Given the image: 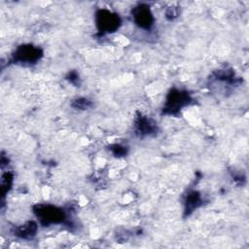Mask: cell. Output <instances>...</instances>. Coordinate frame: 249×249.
<instances>
[{
	"label": "cell",
	"instance_id": "3957f363",
	"mask_svg": "<svg viewBox=\"0 0 249 249\" xmlns=\"http://www.w3.org/2000/svg\"><path fill=\"white\" fill-rule=\"evenodd\" d=\"M95 22L100 35L113 33L119 29L122 20L120 17L107 9H99L95 13Z\"/></svg>",
	"mask_w": 249,
	"mask_h": 249
},
{
	"label": "cell",
	"instance_id": "8992f818",
	"mask_svg": "<svg viewBox=\"0 0 249 249\" xmlns=\"http://www.w3.org/2000/svg\"><path fill=\"white\" fill-rule=\"evenodd\" d=\"M135 132L138 136H153L158 131V125L152 119L139 114L135 119Z\"/></svg>",
	"mask_w": 249,
	"mask_h": 249
},
{
	"label": "cell",
	"instance_id": "9c48e42d",
	"mask_svg": "<svg viewBox=\"0 0 249 249\" xmlns=\"http://www.w3.org/2000/svg\"><path fill=\"white\" fill-rule=\"evenodd\" d=\"M71 106L75 109H79V110H86L88 108H89L91 106V102L85 97H80V98H76L75 100H73Z\"/></svg>",
	"mask_w": 249,
	"mask_h": 249
},
{
	"label": "cell",
	"instance_id": "7c38bea8",
	"mask_svg": "<svg viewBox=\"0 0 249 249\" xmlns=\"http://www.w3.org/2000/svg\"><path fill=\"white\" fill-rule=\"evenodd\" d=\"M66 79H67L70 83H72V84H77L78 81H79V75L77 74V72L71 71V72L68 73Z\"/></svg>",
	"mask_w": 249,
	"mask_h": 249
},
{
	"label": "cell",
	"instance_id": "7a4b0ae2",
	"mask_svg": "<svg viewBox=\"0 0 249 249\" xmlns=\"http://www.w3.org/2000/svg\"><path fill=\"white\" fill-rule=\"evenodd\" d=\"M191 100L192 98L186 90L173 88L166 96L162 113L166 115H177L184 107L191 103Z\"/></svg>",
	"mask_w": 249,
	"mask_h": 249
},
{
	"label": "cell",
	"instance_id": "52a82bcc",
	"mask_svg": "<svg viewBox=\"0 0 249 249\" xmlns=\"http://www.w3.org/2000/svg\"><path fill=\"white\" fill-rule=\"evenodd\" d=\"M38 231V225L34 221H28L14 230V234L21 239H32Z\"/></svg>",
	"mask_w": 249,
	"mask_h": 249
},
{
	"label": "cell",
	"instance_id": "30bf717a",
	"mask_svg": "<svg viewBox=\"0 0 249 249\" xmlns=\"http://www.w3.org/2000/svg\"><path fill=\"white\" fill-rule=\"evenodd\" d=\"M110 150L116 157H123V156L126 155V148L124 146H121V145H113V146H111Z\"/></svg>",
	"mask_w": 249,
	"mask_h": 249
},
{
	"label": "cell",
	"instance_id": "ba28073f",
	"mask_svg": "<svg viewBox=\"0 0 249 249\" xmlns=\"http://www.w3.org/2000/svg\"><path fill=\"white\" fill-rule=\"evenodd\" d=\"M202 203V197L196 191H191L188 193L185 198V212L186 214L192 213L195 209L199 207Z\"/></svg>",
	"mask_w": 249,
	"mask_h": 249
},
{
	"label": "cell",
	"instance_id": "8fae6325",
	"mask_svg": "<svg viewBox=\"0 0 249 249\" xmlns=\"http://www.w3.org/2000/svg\"><path fill=\"white\" fill-rule=\"evenodd\" d=\"M179 16V12H178V9L176 7H169L166 12H165V17L168 18V19H174L175 18H177Z\"/></svg>",
	"mask_w": 249,
	"mask_h": 249
},
{
	"label": "cell",
	"instance_id": "277c9868",
	"mask_svg": "<svg viewBox=\"0 0 249 249\" xmlns=\"http://www.w3.org/2000/svg\"><path fill=\"white\" fill-rule=\"evenodd\" d=\"M43 56V52L39 47L31 44H25L18 47L13 53V61L15 63L30 65L38 62Z\"/></svg>",
	"mask_w": 249,
	"mask_h": 249
},
{
	"label": "cell",
	"instance_id": "5b68a950",
	"mask_svg": "<svg viewBox=\"0 0 249 249\" xmlns=\"http://www.w3.org/2000/svg\"><path fill=\"white\" fill-rule=\"evenodd\" d=\"M133 21L142 29H150L155 21L153 13L151 12L148 5L140 4L132 9L131 11Z\"/></svg>",
	"mask_w": 249,
	"mask_h": 249
},
{
	"label": "cell",
	"instance_id": "6da1fadb",
	"mask_svg": "<svg viewBox=\"0 0 249 249\" xmlns=\"http://www.w3.org/2000/svg\"><path fill=\"white\" fill-rule=\"evenodd\" d=\"M33 212L43 227L63 224L66 221L64 210L52 204H36L33 206Z\"/></svg>",
	"mask_w": 249,
	"mask_h": 249
}]
</instances>
